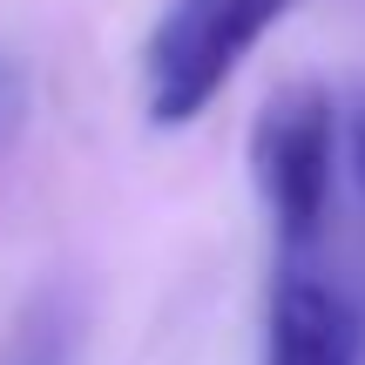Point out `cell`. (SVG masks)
Wrapping results in <instances>:
<instances>
[{
    "label": "cell",
    "instance_id": "7a4b0ae2",
    "mask_svg": "<svg viewBox=\"0 0 365 365\" xmlns=\"http://www.w3.org/2000/svg\"><path fill=\"white\" fill-rule=\"evenodd\" d=\"M250 176L271 210L277 237L304 250L325 223L331 176H339V102L318 81H291L264 102L257 129H250Z\"/></svg>",
    "mask_w": 365,
    "mask_h": 365
},
{
    "label": "cell",
    "instance_id": "5b68a950",
    "mask_svg": "<svg viewBox=\"0 0 365 365\" xmlns=\"http://www.w3.org/2000/svg\"><path fill=\"white\" fill-rule=\"evenodd\" d=\"M21 115H27V81H21V61L0 54V149L21 135Z\"/></svg>",
    "mask_w": 365,
    "mask_h": 365
},
{
    "label": "cell",
    "instance_id": "3957f363",
    "mask_svg": "<svg viewBox=\"0 0 365 365\" xmlns=\"http://www.w3.org/2000/svg\"><path fill=\"white\" fill-rule=\"evenodd\" d=\"M359 312L312 264H284L264 312V365H359Z\"/></svg>",
    "mask_w": 365,
    "mask_h": 365
},
{
    "label": "cell",
    "instance_id": "6da1fadb",
    "mask_svg": "<svg viewBox=\"0 0 365 365\" xmlns=\"http://www.w3.org/2000/svg\"><path fill=\"white\" fill-rule=\"evenodd\" d=\"M298 0H170L143 41V95L156 129H190L244 54L271 34Z\"/></svg>",
    "mask_w": 365,
    "mask_h": 365
},
{
    "label": "cell",
    "instance_id": "277c9868",
    "mask_svg": "<svg viewBox=\"0 0 365 365\" xmlns=\"http://www.w3.org/2000/svg\"><path fill=\"white\" fill-rule=\"evenodd\" d=\"M339 149H345V176H352V196L365 203V75L345 88V102H339Z\"/></svg>",
    "mask_w": 365,
    "mask_h": 365
}]
</instances>
